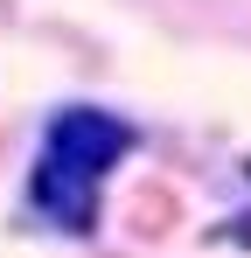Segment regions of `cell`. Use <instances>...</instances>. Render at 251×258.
<instances>
[{
  "label": "cell",
  "mask_w": 251,
  "mask_h": 258,
  "mask_svg": "<svg viewBox=\"0 0 251 258\" xmlns=\"http://www.w3.org/2000/svg\"><path fill=\"white\" fill-rule=\"evenodd\" d=\"M42 147L63 154V161H77V168H91V174H112L133 154V126L119 112H105V105H63V112H49Z\"/></svg>",
  "instance_id": "1"
},
{
  "label": "cell",
  "mask_w": 251,
  "mask_h": 258,
  "mask_svg": "<svg viewBox=\"0 0 251 258\" xmlns=\"http://www.w3.org/2000/svg\"><path fill=\"white\" fill-rule=\"evenodd\" d=\"M98 181H105V174H91V168H77V161H63V154L42 147V161L28 168V203H35L56 230L91 237V230H98Z\"/></svg>",
  "instance_id": "2"
}]
</instances>
